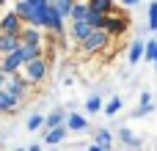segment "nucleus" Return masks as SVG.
Listing matches in <instances>:
<instances>
[{
    "instance_id": "1",
    "label": "nucleus",
    "mask_w": 157,
    "mask_h": 151,
    "mask_svg": "<svg viewBox=\"0 0 157 151\" xmlns=\"http://www.w3.org/2000/svg\"><path fill=\"white\" fill-rule=\"evenodd\" d=\"M47 72H50V63H47L44 55H39V58H33V61H28V63L22 66V77H25L30 85L41 83V80L47 77Z\"/></svg>"
},
{
    "instance_id": "2",
    "label": "nucleus",
    "mask_w": 157,
    "mask_h": 151,
    "mask_svg": "<svg viewBox=\"0 0 157 151\" xmlns=\"http://www.w3.org/2000/svg\"><path fill=\"white\" fill-rule=\"evenodd\" d=\"M83 44V50L86 52H99V50H105L108 44H110V33L108 30H102V28H94L91 33H88V39L86 41H80Z\"/></svg>"
},
{
    "instance_id": "3",
    "label": "nucleus",
    "mask_w": 157,
    "mask_h": 151,
    "mask_svg": "<svg viewBox=\"0 0 157 151\" xmlns=\"http://www.w3.org/2000/svg\"><path fill=\"white\" fill-rule=\"evenodd\" d=\"M127 28H130V19L124 14H116V11L105 14V28L102 30H108L110 36H121V33H127Z\"/></svg>"
},
{
    "instance_id": "4",
    "label": "nucleus",
    "mask_w": 157,
    "mask_h": 151,
    "mask_svg": "<svg viewBox=\"0 0 157 151\" xmlns=\"http://www.w3.org/2000/svg\"><path fill=\"white\" fill-rule=\"evenodd\" d=\"M25 63H28V61H25V55H22V47H19V50H14V52L3 55V61H0V69H3L6 74H17V72H19Z\"/></svg>"
},
{
    "instance_id": "5",
    "label": "nucleus",
    "mask_w": 157,
    "mask_h": 151,
    "mask_svg": "<svg viewBox=\"0 0 157 151\" xmlns=\"http://www.w3.org/2000/svg\"><path fill=\"white\" fill-rule=\"evenodd\" d=\"M28 85H30V83H28L25 77H19V72H17V74H6V91H11L19 102L28 96Z\"/></svg>"
},
{
    "instance_id": "6",
    "label": "nucleus",
    "mask_w": 157,
    "mask_h": 151,
    "mask_svg": "<svg viewBox=\"0 0 157 151\" xmlns=\"http://www.w3.org/2000/svg\"><path fill=\"white\" fill-rule=\"evenodd\" d=\"M22 28H25V22L19 19V14H17V11H8V14L0 19V33H14V36H19V33H22Z\"/></svg>"
},
{
    "instance_id": "7",
    "label": "nucleus",
    "mask_w": 157,
    "mask_h": 151,
    "mask_svg": "<svg viewBox=\"0 0 157 151\" xmlns=\"http://www.w3.org/2000/svg\"><path fill=\"white\" fill-rule=\"evenodd\" d=\"M39 8H41V6H36L33 0H17V6H14V11L19 14V19H22L25 25L33 22V17L39 14Z\"/></svg>"
},
{
    "instance_id": "8",
    "label": "nucleus",
    "mask_w": 157,
    "mask_h": 151,
    "mask_svg": "<svg viewBox=\"0 0 157 151\" xmlns=\"http://www.w3.org/2000/svg\"><path fill=\"white\" fill-rule=\"evenodd\" d=\"M22 47V39L19 36H14V33H0V55H8V52H14V50H19Z\"/></svg>"
},
{
    "instance_id": "9",
    "label": "nucleus",
    "mask_w": 157,
    "mask_h": 151,
    "mask_svg": "<svg viewBox=\"0 0 157 151\" xmlns=\"http://www.w3.org/2000/svg\"><path fill=\"white\" fill-rule=\"evenodd\" d=\"M22 44H33V47H41V28H33V25H25L22 33H19Z\"/></svg>"
},
{
    "instance_id": "10",
    "label": "nucleus",
    "mask_w": 157,
    "mask_h": 151,
    "mask_svg": "<svg viewBox=\"0 0 157 151\" xmlns=\"http://www.w3.org/2000/svg\"><path fill=\"white\" fill-rule=\"evenodd\" d=\"M69 135V129H66V124L63 127H52V129H44V143L47 146H58V143H63V138Z\"/></svg>"
},
{
    "instance_id": "11",
    "label": "nucleus",
    "mask_w": 157,
    "mask_h": 151,
    "mask_svg": "<svg viewBox=\"0 0 157 151\" xmlns=\"http://www.w3.org/2000/svg\"><path fill=\"white\" fill-rule=\"evenodd\" d=\"M66 129L69 132H83V129H88V118L80 116V113H66Z\"/></svg>"
},
{
    "instance_id": "12",
    "label": "nucleus",
    "mask_w": 157,
    "mask_h": 151,
    "mask_svg": "<svg viewBox=\"0 0 157 151\" xmlns=\"http://www.w3.org/2000/svg\"><path fill=\"white\" fill-rule=\"evenodd\" d=\"M69 25H72V36H75L77 41H86L88 33L94 30V28L88 25V19H77V22H69Z\"/></svg>"
},
{
    "instance_id": "13",
    "label": "nucleus",
    "mask_w": 157,
    "mask_h": 151,
    "mask_svg": "<svg viewBox=\"0 0 157 151\" xmlns=\"http://www.w3.org/2000/svg\"><path fill=\"white\" fill-rule=\"evenodd\" d=\"M152 110H155V102H152V94H149V91H144V94H141V105H138V110H135L132 116H135V118H144V116H149Z\"/></svg>"
},
{
    "instance_id": "14",
    "label": "nucleus",
    "mask_w": 157,
    "mask_h": 151,
    "mask_svg": "<svg viewBox=\"0 0 157 151\" xmlns=\"http://www.w3.org/2000/svg\"><path fill=\"white\" fill-rule=\"evenodd\" d=\"M17 105H19V99H17L11 91H6V88H3V91H0V113H11Z\"/></svg>"
},
{
    "instance_id": "15",
    "label": "nucleus",
    "mask_w": 157,
    "mask_h": 151,
    "mask_svg": "<svg viewBox=\"0 0 157 151\" xmlns=\"http://www.w3.org/2000/svg\"><path fill=\"white\" fill-rule=\"evenodd\" d=\"M66 124V113L63 110H52L50 116H44V129H52V127H63Z\"/></svg>"
},
{
    "instance_id": "16",
    "label": "nucleus",
    "mask_w": 157,
    "mask_h": 151,
    "mask_svg": "<svg viewBox=\"0 0 157 151\" xmlns=\"http://www.w3.org/2000/svg\"><path fill=\"white\" fill-rule=\"evenodd\" d=\"M88 14H91V8H88V3H75V8H72V14H69V22H77V19H88Z\"/></svg>"
},
{
    "instance_id": "17",
    "label": "nucleus",
    "mask_w": 157,
    "mask_h": 151,
    "mask_svg": "<svg viewBox=\"0 0 157 151\" xmlns=\"http://www.w3.org/2000/svg\"><path fill=\"white\" fill-rule=\"evenodd\" d=\"M119 140H121L124 146H132V149H138V146H141V140L135 138V132H132L130 127H121V129H119Z\"/></svg>"
},
{
    "instance_id": "18",
    "label": "nucleus",
    "mask_w": 157,
    "mask_h": 151,
    "mask_svg": "<svg viewBox=\"0 0 157 151\" xmlns=\"http://www.w3.org/2000/svg\"><path fill=\"white\" fill-rule=\"evenodd\" d=\"M86 3H88V8L97 11V14H110V11H113V0H86Z\"/></svg>"
},
{
    "instance_id": "19",
    "label": "nucleus",
    "mask_w": 157,
    "mask_h": 151,
    "mask_svg": "<svg viewBox=\"0 0 157 151\" xmlns=\"http://www.w3.org/2000/svg\"><path fill=\"white\" fill-rule=\"evenodd\" d=\"M94 143H99L102 149L108 151L110 146H113V132H108V129H97V132H94Z\"/></svg>"
},
{
    "instance_id": "20",
    "label": "nucleus",
    "mask_w": 157,
    "mask_h": 151,
    "mask_svg": "<svg viewBox=\"0 0 157 151\" xmlns=\"http://www.w3.org/2000/svg\"><path fill=\"white\" fill-rule=\"evenodd\" d=\"M144 50H146V41H141V39L132 41V44H130V63H138V61L144 58Z\"/></svg>"
},
{
    "instance_id": "21",
    "label": "nucleus",
    "mask_w": 157,
    "mask_h": 151,
    "mask_svg": "<svg viewBox=\"0 0 157 151\" xmlns=\"http://www.w3.org/2000/svg\"><path fill=\"white\" fill-rule=\"evenodd\" d=\"M75 3H77V0H52V6L61 11V17H63V19H69V14H72Z\"/></svg>"
},
{
    "instance_id": "22",
    "label": "nucleus",
    "mask_w": 157,
    "mask_h": 151,
    "mask_svg": "<svg viewBox=\"0 0 157 151\" xmlns=\"http://www.w3.org/2000/svg\"><path fill=\"white\" fill-rule=\"evenodd\" d=\"M102 107H105V105H102V99H99L97 94L86 99V113H102Z\"/></svg>"
},
{
    "instance_id": "23",
    "label": "nucleus",
    "mask_w": 157,
    "mask_h": 151,
    "mask_svg": "<svg viewBox=\"0 0 157 151\" xmlns=\"http://www.w3.org/2000/svg\"><path fill=\"white\" fill-rule=\"evenodd\" d=\"M121 105H124V102H121L119 96H113V99H110V102H108V105L102 107V113H105V116H116V113L121 110Z\"/></svg>"
},
{
    "instance_id": "24",
    "label": "nucleus",
    "mask_w": 157,
    "mask_h": 151,
    "mask_svg": "<svg viewBox=\"0 0 157 151\" xmlns=\"http://www.w3.org/2000/svg\"><path fill=\"white\" fill-rule=\"evenodd\" d=\"M25 127H28L30 132H36V129H41V127H44V116H41V113H33V116L28 118V124H25Z\"/></svg>"
},
{
    "instance_id": "25",
    "label": "nucleus",
    "mask_w": 157,
    "mask_h": 151,
    "mask_svg": "<svg viewBox=\"0 0 157 151\" xmlns=\"http://www.w3.org/2000/svg\"><path fill=\"white\" fill-rule=\"evenodd\" d=\"M144 58L146 61H157V41H146V50H144Z\"/></svg>"
},
{
    "instance_id": "26",
    "label": "nucleus",
    "mask_w": 157,
    "mask_h": 151,
    "mask_svg": "<svg viewBox=\"0 0 157 151\" xmlns=\"http://www.w3.org/2000/svg\"><path fill=\"white\" fill-rule=\"evenodd\" d=\"M88 25H91V28H105V14L91 11V14H88Z\"/></svg>"
},
{
    "instance_id": "27",
    "label": "nucleus",
    "mask_w": 157,
    "mask_h": 151,
    "mask_svg": "<svg viewBox=\"0 0 157 151\" xmlns=\"http://www.w3.org/2000/svg\"><path fill=\"white\" fill-rule=\"evenodd\" d=\"M149 30H157V3L149 6Z\"/></svg>"
},
{
    "instance_id": "28",
    "label": "nucleus",
    "mask_w": 157,
    "mask_h": 151,
    "mask_svg": "<svg viewBox=\"0 0 157 151\" xmlns=\"http://www.w3.org/2000/svg\"><path fill=\"white\" fill-rule=\"evenodd\" d=\"M3 88H6V72L0 69V91H3Z\"/></svg>"
},
{
    "instance_id": "29",
    "label": "nucleus",
    "mask_w": 157,
    "mask_h": 151,
    "mask_svg": "<svg viewBox=\"0 0 157 151\" xmlns=\"http://www.w3.org/2000/svg\"><path fill=\"white\" fill-rule=\"evenodd\" d=\"M88 151H105V149H102L99 143H94V146H88Z\"/></svg>"
},
{
    "instance_id": "30",
    "label": "nucleus",
    "mask_w": 157,
    "mask_h": 151,
    "mask_svg": "<svg viewBox=\"0 0 157 151\" xmlns=\"http://www.w3.org/2000/svg\"><path fill=\"white\" fill-rule=\"evenodd\" d=\"M135 3H138V0H121V6H127V8H130V6H135Z\"/></svg>"
},
{
    "instance_id": "31",
    "label": "nucleus",
    "mask_w": 157,
    "mask_h": 151,
    "mask_svg": "<svg viewBox=\"0 0 157 151\" xmlns=\"http://www.w3.org/2000/svg\"><path fill=\"white\" fill-rule=\"evenodd\" d=\"M33 3H36V6H50L52 0H33Z\"/></svg>"
},
{
    "instance_id": "32",
    "label": "nucleus",
    "mask_w": 157,
    "mask_h": 151,
    "mask_svg": "<svg viewBox=\"0 0 157 151\" xmlns=\"http://www.w3.org/2000/svg\"><path fill=\"white\" fill-rule=\"evenodd\" d=\"M28 151H41V146H30V149H28Z\"/></svg>"
},
{
    "instance_id": "33",
    "label": "nucleus",
    "mask_w": 157,
    "mask_h": 151,
    "mask_svg": "<svg viewBox=\"0 0 157 151\" xmlns=\"http://www.w3.org/2000/svg\"><path fill=\"white\" fill-rule=\"evenodd\" d=\"M0 6H6V0H0Z\"/></svg>"
},
{
    "instance_id": "34",
    "label": "nucleus",
    "mask_w": 157,
    "mask_h": 151,
    "mask_svg": "<svg viewBox=\"0 0 157 151\" xmlns=\"http://www.w3.org/2000/svg\"><path fill=\"white\" fill-rule=\"evenodd\" d=\"M155 66H157V61H155Z\"/></svg>"
}]
</instances>
